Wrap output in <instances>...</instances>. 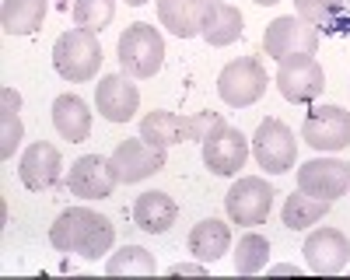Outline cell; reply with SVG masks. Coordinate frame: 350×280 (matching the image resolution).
<instances>
[{
	"label": "cell",
	"mask_w": 350,
	"mask_h": 280,
	"mask_svg": "<svg viewBox=\"0 0 350 280\" xmlns=\"http://www.w3.org/2000/svg\"><path fill=\"white\" fill-rule=\"evenodd\" d=\"M49 242H53V249L77 252L81 260L95 263L98 256H105V252L112 249L116 228H112V221L105 214H98L92 207H70L53 221Z\"/></svg>",
	"instance_id": "6da1fadb"
},
{
	"label": "cell",
	"mask_w": 350,
	"mask_h": 280,
	"mask_svg": "<svg viewBox=\"0 0 350 280\" xmlns=\"http://www.w3.org/2000/svg\"><path fill=\"white\" fill-rule=\"evenodd\" d=\"M53 67L70 84H84V81L98 77V67H102L98 36L88 32V28H70V32H64L53 42Z\"/></svg>",
	"instance_id": "7a4b0ae2"
},
{
	"label": "cell",
	"mask_w": 350,
	"mask_h": 280,
	"mask_svg": "<svg viewBox=\"0 0 350 280\" xmlns=\"http://www.w3.org/2000/svg\"><path fill=\"white\" fill-rule=\"evenodd\" d=\"M116 53H120V67L123 74L130 77H140V81H148L161 70L165 64V39L154 25L148 21H137L130 25L126 32L120 36V42H116Z\"/></svg>",
	"instance_id": "3957f363"
},
{
	"label": "cell",
	"mask_w": 350,
	"mask_h": 280,
	"mask_svg": "<svg viewBox=\"0 0 350 280\" xmlns=\"http://www.w3.org/2000/svg\"><path fill=\"white\" fill-rule=\"evenodd\" d=\"M221 123L217 112H200V116H175V112H148L140 120V137L154 148H172V144H183V140H203L214 126Z\"/></svg>",
	"instance_id": "277c9868"
},
{
	"label": "cell",
	"mask_w": 350,
	"mask_h": 280,
	"mask_svg": "<svg viewBox=\"0 0 350 280\" xmlns=\"http://www.w3.org/2000/svg\"><path fill=\"white\" fill-rule=\"evenodd\" d=\"M277 88L287 102L295 105H308L323 95L326 88V74L323 64L315 60L312 53H295V56H284L280 70H277Z\"/></svg>",
	"instance_id": "5b68a950"
},
{
	"label": "cell",
	"mask_w": 350,
	"mask_h": 280,
	"mask_svg": "<svg viewBox=\"0 0 350 280\" xmlns=\"http://www.w3.org/2000/svg\"><path fill=\"white\" fill-rule=\"evenodd\" d=\"M267 70H262L259 60L252 56H239V60H231L221 74H217V95L235 105V109H245L252 102H259L267 95Z\"/></svg>",
	"instance_id": "8992f818"
},
{
	"label": "cell",
	"mask_w": 350,
	"mask_h": 280,
	"mask_svg": "<svg viewBox=\"0 0 350 280\" xmlns=\"http://www.w3.org/2000/svg\"><path fill=\"white\" fill-rule=\"evenodd\" d=\"M262 49H267L270 60H284V56H295V53H319V28L298 14H284L273 18L262 32Z\"/></svg>",
	"instance_id": "52a82bcc"
},
{
	"label": "cell",
	"mask_w": 350,
	"mask_h": 280,
	"mask_svg": "<svg viewBox=\"0 0 350 280\" xmlns=\"http://www.w3.org/2000/svg\"><path fill=\"white\" fill-rule=\"evenodd\" d=\"M252 154H256L259 168H267L270 176H284L298 161L295 133H291L280 120H262L256 126V137H252Z\"/></svg>",
	"instance_id": "ba28073f"
},
{
	"label": "cell",
	"mask_w": 350,
	"mask_h": 280,
	"mask_svg": "<svg viewBox=\"0 0 350 280\" xmlns=\"http://www.w3.org/2000/svg\"><path fill=\"white\" fill-rule=\"evenodd\" d=\"M301 137L315 151L350 148V112L340 105H312L305 123H301Z\"/></svg>",
	"instance_id": "9c48e42d"
},
{
	"label": "cell",
	"mask_w": 350,
	"mask_h": 280,
	"mask_svg": "<svg viewBox=\"0 0 350 280\" xmlns=\"http://www.w3.org/2000/svg\"><path fill=\"white\" fill-rule=\"evenodd\" d=\"M273 186L267 179H259V176H245L239 179L235 186L228 189L224 196V207H228V217L235 221V224H245V228H252V224H262L273 207Z\"/></svg>",
	"instance_id": "30bf717a"
},
{
	"label": "cell",
	"mask_w": 350,
	"mask_h": 280,
	"mask_svg": "<svg viewBox=\"0 0 350 280\" xmlns=\"http://www.w3.org/2000/svg\"><path fill=\"white\" fill-rule=\"evenodd\" d=\"M249 158V140L242 137V130L217 123L207 137H203V165L214 176H235Z\"/></svg>",
	"instance_id": "8fae6325"
},
{
	"label": "cell",
	"mask_w": 350,
	"mask_h": 280,
	"mask_svg": "<svg viewBox=\"0 0 350 280\" xmlns=\"http://www.w3.org/2000/svg\"><path fill=\"white\" fill-rule=\"evenodd\" d=\"M298 189L315 200H340L350 189V165L340 158H315L298 168Z\"/></svg>",
	"instance_id": "7c38bea8"
},
{
	"label": "cell",
	"mask_w": 350,
	"mask_h": 280,
	"mask_svg": "<svg viewBox=\"0 0 350 280\" xmlns=\"http://www.w3.org/2000/svg\"><path fill=\"white\" fill-rule=\"evenodd\" d=\"M109 161H112V168H116V179L130 186V182H140V179L161 172V168H165V148L148 144L144 137H137V140H120Z\"/></svg>",
	"instance_id": "4fadbf2b"
},
{
	"label": "cell",
	"mask_w": 350,
	"mask_h": 280,
	"mask_svg": "<svg viewBox=\"0 0 350 280\" xmlns=\"http://www.w3.org/2000/svg\"><path fill=\"white\" fill-rule=\"evenodd\" d=\"M116 168L109 158L102 154H84L70 165V176H67V186L74 196H81V200H105V196H112L116 189Z\"/></svg>",
	"instance_id": "5bb4252c"
},
{
	"label": "cell",
	"mask_w": 350,
	"mask_h": 280,
	"mask_svg": "<svg viewBox=\"0 0 350 280\" xmlns=\"http://www.w3.org/2000/svg\"><path fill=\"white\" fill-rule=\"evenodd\" d=\"M305 266L312 273H323V277H333L340 273L347 263H350V242L343 232L336 228H319L305 238Z\"/></svg>",
	"instance_id": "9a60e30c"
},
{
	"label": "cell",
	"mask_w": 350,
	"mask_h": 280,
	"mask_svg": "<svg viewBox=\"0 0 350 280\" xmlns=\"http://www.w3.org/2000/svg\"><path fill=\"white\" fill-rule=\"evenodd\" d=\"M137 105H140V92H137V84L126 81V74H105L95 84V109H98L102 120L130 123Z\"/></svg>",
	"instance_id": "2e32d148"
},
{
	"label": "cell",
	"mask_w": 350,
	"mask_h": 280,
	"mask_svg": "<svg viewBox=\"0 0 350 280\" xmlns=\"http://www.w3.org/2000/svg\"><path fill=\"white\" fill-rule=\"evenodd\" d=\"M60 172H64V158L49 140H36L18 161V176H21L25 189H32V193L49 189L56 179H60Z\"/></svg>",
	"instance_id": "e0dca14e"
},
{
	"label": "cell",
	"mask_w": 350,
	"mask_h": 280,
	"mask_svg": "<svg viewBox=\"0 0 350 280\" xmlns=\"http://www.w3.org/2000/svg\"><path fill=\"white\" fill-rule=\"evenodd\" d=\"M211 0H158V21L179 39H193L203 32Z\"/></svg>",
	"instance_id": "ac0fdd59"
},
{
	"label": "cell",
	"mask_w": 350,
	"mask_h": 280,
	"mask_svg": "<svg viewBox=\"0 0 350 280\" xmlns=\"http://www.w3.org/2000/svg\"><path fill=\"white\" fill-rule=\"evenodd\" d=\"M175 217H179V207H175V200L161 189L140 193L137 204H133V224L148 235H165L175 224Z\"/></svg>",
	"instance_id": "d6986e66"
},
{
	"label": "cell",
	"mask_w": 350,
	"mask_h": 280,
	"mask_svg": "<svg viewBox=\"0 0 350 280\" xmlns=\"http://www.w3.org/2000/svg\"><path fill=\"white\" fill-rule=\"evenodd\" d=\"M53 126L56 133H60L64 140H70V144H81V140H88V133H92V112H88L84 98L77 95H60L53 102Z\"/></svg>",
	"instance_id": "ffe728a7"
},
{
	"label": "cell",
	"mask_w": 350,
	"mask_h": 280,
	"mask_svg": "<svg viewBox=\"0 0 350 280\" xmlns=\"http://www.w3.org/2000/svg\"><path fill=\"white\" fill-rule=\"evenodd\" d=\"M203 42L207 46H231L239 36H242V14L239 8L224 4V0H211L207 4V18H203Z\"/></svg>",
	"instance_id": "44dd1931"
},
{
	"label": "cell",
	"mask_w": 350,
	"mask_h": 280,
	"mask_svg": "<svg viewBox=\"0 0 350 280\" xmlns=\"http://www.w3.org/2000/svg\"><path fill=\"white\" fill-rule=\"evenodd\" d=\"M228 249H231V232H228L224 221L207 217V221L193 224V232H189V252H193L200 263H217Z\"/></svg>",
	"instance_id": "7402d4cb"
},
{
	"label": "cell",
	"mask_w": 350,
	"mask_h": 280,
	"mask_svg": "<svg viewBox=\"0 0 350 280\" xmlns=\"http://www.w3.org/2000/svg\"><path fill=\"white\" fill-rule=\"evenodd\" d=\"M46 0H4L0 8V28L4 36H32L42 28Z\"/></svg>",
	"instance_id": "603a6c76"
},
{
	"label": "cell",
	"mask_w": 350,
	"mask_h": 280,
	"mask_svg": "<svg viewBox=\"0 0 350 280\" xmlns=\"http://www.w3.org/2000/svg\"><path fill=\"white\" fill-rule=\"evenodd\" d=\"M18 109H21V95L14 88H4L0 92V158L11 161L18 144H21V120H18Z\"/></svg>",
	"instance_id": "cb8c5ba5"
},
{
	"label": "cell",
	"mask_w": 350,
	"mask_h": 280,
	"mask_svg": "<svg viewBox=\"0 0 350 280\" xmlns=\"http://www.w3.org/2000/svg\"><path fill=\"white\" fill-rule=\"evenodd\" d=\"M105 273L109 277H154L158 273V263L154 256L144 245H123L120 252H112L109 263H105Z\"/></svg>",
	"instance_id": "d4e9b609"
},
{
	"label": "cell",
	"mask_w": 350,
	"mask_h": 280,
	"mask_svg": "<svg viewBox=\"0 0 350 280\" xmlns=\"http://www.w3.org/2000/svg\"><path fill=\"white\" fill-rule=\"evenodd\" d=\"M326 210H329V200H315V196L298 189V193H291L287 204H284V224L291 232H305L319 217H326Z\"/></svg>",
	"instance_id": "484cf974"
},
{
	"label": "cell",
	"mask_w": 350,
	"mask_h": 280,
	"mask_svg": "<svg viewBox=\"0 0 350 280\" xmlns=\"http://www.w3.org/2000/svg\"><path fill=\"white\" fill-rule=\"evenodd\" d=\"M267 263H270V242L262 238V235H256V232L242 235L239 238V249H235V273L252 277L259 270H267Z\"/></svg>",
	"instance_id": "4316f807"
},
{
	"label": "cell",
	"mask_w": 350,
	"mask_h": 280,
	"mask_svg": "<svg viewBox=\"0 0 350 280\" xmlns=\"http://www.w3.org/2000/svg\"><path fill=\"white\" fill-rule=\"evenodd\" d=\"M116 18V0H74V21L77 28H88V32H102L109 28V21Z\"/></svg>",
	"instance_id": "83f0119b"
},
{
	"label": "cell",
	"mask_w": 350,
	"mask_h": 280,
	"mask_svg": "<svg viewBox=\"0 0 350 280\" xmlns=\"http://www.w3.org/2000/svg\"><path fill=\"white\" fill-rule=\"evenodd\" d=\"M295 11H298V18H305L319 28V25H333L343 14V4L340 0H295Z\"/></svg>",
	"instance_id": "f1b7e54d"
},
{
	"label": "cell",
	"mask_w": 350,
	"mask_h": 280,
	"mask_svg": "<svg viewBox=\"0 0 350 280\" xmlns=\"http://www.w3.org/2000/svg\"><path fill=\"white\" fill-rule=\"evenodd\" d=\"M207 273V263H175L168 270V277H203Z\"/></svg>",
	"instance_id": "f546056e"
},
{
	"label": "cell",
	"mask_w": 350,
	"mask_h": 280,
	"mask_svg": "<svg viewBox=\"0 0 350 280\" xmlns=\"http://www.w3.org/2000/svg\"><path fill=\"white\" fill-rule=\"evenodd\" d=\"M270 273H277V277H284V273H295V277H298V273H301V266H298V263H280V266H273Z\"/></svg>",
	"instance_id": "4dcf8cb0"
},
{
	"label": "cell",
	"mask_w": 350,
	"mask_h": 280,
	"mask_svg": "<svg viewBox=\"0 0 350 280\" xmlns=\"http://www.w3.org/2000/svg\"><path fill=\"white\" fill-rule=\"evenodd\" d=\"M252 4H259V8H273V4H280V0H252Z\"/></svg>",
	"instance_id": "1f68e13d"
},
{
	"label": "cell",
	"mask_w": 350,
	"mask_h": 280,
	"mask_svg": "<svg viewBox=\"0 0 350 280\" xmlns=\"http://www.w3.org/2000/svg\"><path fill=\"white\" fill-rule=\"evenodd\" d=\"M126 4H130V8H140V4H148V0H126Z\"/></svg>",
	"instance_id": "d6a6232c"
}]
</instances>
